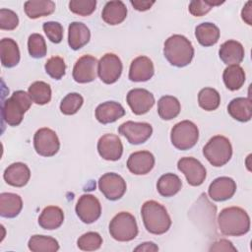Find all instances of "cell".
I'll return each mask as SVG.
<instances>
[{"label": "cell", "instance_id": "cell-1", "mask_svg": "<svg viewBox=\"0 0 252 252\" xmlns=\"http://www.w3.org/2000/svg\"><path fill=\"white\" fill-rule=\"evenodd\" d=\"M220 232L227 236H240L250 229V218L246 211L239 207H228L220 211L218 217Z\"/></svg>", "mask_w": 252, "mask_h": 252}, {"label": "cell", "instance_id": "cell-2", "mask_svg": "<svg viewBox=\"0 0 252 252\" xmlns=\"http://www.w3.org/2000/svg\"><path fill=\"white\" fill-rule=\"evenodd\" d=\"M141 215L146 229L152 233L160 235L165 233L171 225V219L166 209L154 200L143 204Z\"/></svg>", "mask_w": 252, "mask_h": 252}, {"label": "cell", "instance_id": "cell-3", "mask_svg": "<svg viewBox=\"0 0 252 252\" xmlns=\"http://www.w3.org/2000/svg\"><path fill=\"white\" fill-rule=\"evenodd\" d=\"M163 54L171 65L185 67L191 63L194 57V47L184 35L173 34L165 40Z\"/></svg>", "mask_w": 252, "mask_h": 252}, {"label": "cell", "instance_id": "cell-4", "mask_svg": "<svg viewBox=\"0 0 252 252\" xmlns=\"http://www.w3.org/2000/svg\"><path fill=\"white\" fill-rule=\"evenodd\" d=\"M32 98L25 91H16L2 104V118L10 126H18L32 105Z\"/></svg>", "mask_w": 252, "mask_h": 252}, {"label": "cell", "instance_id": "cell-5", "mask_svg": "<svg viewBox=\"0 0 252 252\" xmlns=\"http://www.w3.org/2000/svg\"><path fill=\"white\" fill-rule=\"evenodd\" d=\"M203 155L212 165L222 166L229 161L232 156L230 141L221 135L214 136L204 146Z\"/></svg>", "mask_w": 252, "mask_h": 252}, {"label": "cell", "instance_id": "cell-6", "mask_svg": "<svg viewBox=\"0 0 252 252\" xmlns=\"http://www.w3.org/2000/svg\"><path fill=\"white\" fill-rule=\"evenodd\" d=\"M109 233L117 241H131L138 235V225L134 216L128 212H120L109 223Z\"/></svg>", "mask_w": 252, "mask_h": 252}, {"label": "cell", "instance_id": "cell-7", "mask_svg": "<svg viewBox=\"0 0 252 252\" xmlns=\"http://www.w3.org/2000/svg\"><path fill=\"white\" fill-rule=\"evenodd\" d=\"M199 139L198 127L189 120H183L176 123L170 132L172 145L181 151L193 148Z\"/></svg>", "mask_w": 252, "mask_h": 252}, {"label": "cell", "instance_id": "cell-8", "mask_svg": "<svg viewBox=\"0 0 252 252\" xmlns=\"http://www.w3.org/2000/svg\"><path fill=\"white\" fill-rule=\"evenodd\" d=\"M33 147L41 157H52L57 154L60 142L57 134L50 128H40L33 136Z\"/></svg>", "mask_w": 252, "mask_h": 252}, {"label": "cell", "instance_id": "cell-9", "mask_svg": "<svg viewBox=\"0 0 252 252\" xmlns=\"http://www.w3.org/2000/svg\"><path fill=\"white\" fill-rule=\"evenodd\" d=\"M98 188L106 199L116 201L125 194L127 186L122 176L114 172H107L98 179Z\"/></svg>", "mask_w": 252, "mask_h": 252}, {"label": "cell", "instance_id": "cell-10", "mask_svg": "<svg viewBox=\"0 0 252 252\" xmlns=\"http://www.w3.org/2000/svg\"><path fill=\"white\" fill-rule=\"evenodd\" d=\"M76 214L85 223H93L101 215V205L96 197L92 194L82 195L76 204Z\"/></svg>", "mask_w": 252, "mask_h": 252}, {"label": "cell", "instance_id": "cell-11", "mask_svg": "<svg viewBox=\"0 0 252 252\" xmlns=\"http://www.w3.org/2000/svg\"><path fill=\"white\" fill-rule=\"evenodd\" d=\"M122 69L120 58L113 53H106L98 61L97 75L103 83L113 84L120 78Z\"/></svg>", "mask_w": 252, "mask_h": 252}, {"label": "cell", "instance_id": "cell-12", "mask_svg": "<svg viewBox=\"0 0 252 252\" xmlns=\"http://www.w3.org/2000/svg\"><path fill=\"white\" fill-rule=\"evenodd\" d=\"M119 134L124 136L130 144L140 145L145 143L153 133V127L147 122L126 121L118 128Z\"/></svg>", "mask_w": 252, "mask_h": 252}, {"label": "cell", "instance_id": "cell-13", "mask_svg": "<svg viewBox=\"0 0 252 252\" xmlns=\"http://www.w3.org/2000/svg\"><path fill=\"white\" fill-rule=\"evenodd\" d=\"M177 168L185 175L191 186H200L206 179L207 171L205 166L195 158H181L177 162Z\"/></svg>", "mask_w": 252, "mask_h": 252}, {"label": "cell", "instance_id": "cell-14", "mask_svg": "<svg viewBox=\"0 0 252 252\" xmlns=\"http://www.w3.org/2000/svg\"><path fill=\"white\" fill-rule=\"evenodd\" d=\"M98 61L92 55H83L80 57L73 68V79L80 84L93 82L97 75Z\"/></svg>", "mask_w": 252, "mask_h": 252}, {"label": "cell", "instance_id": "cell-15", "mask_svg": "<svg viewBox=\"0 0 252 252\" xmlns=\"http://www.w3.org/2000/svg\"><path fill=\"white\" fill-rule=\"evenodd\" d=\"M126 100L136 115L147 113L155 104V96L146 89H133L128 92Z\"/></svg>", "mask_w": 252, "mask_h": 252}, {"label": "cell", "instance_id": "cell-16", "mask_svg": "<svg viewBox=\"0 0 252 252\" xmlns=\"http://www.w3.org/2000/svg\"><path fill=\"white\" fill-rule=\"evenodd\" d=\"M97 152L105 160H118L123 154V145L118 136L105 134L97 142Z\"/></svg>", "mask_w": 252, "mask_h": 252}, {"label": "cell", "instance_id": "cell-17", "mask_svg": "<svg viewBox=\"0 0 252 252\" xmlns=\"http://www.w3.org/2000/svg\"><path fill=\"white\" fill-rule=\"evenodd\" d=\"M236 191L235 181L227 176L216 178L209 186V196L212 200L221 202L230 199Z\"/></svg>", "mask_w": 252, "mask_h": 252}, {"label": "cell", "instance_id": "cell-18", "mask_svg": "<svg viewBox=\"0 0 252 252\" xmlns=\"http://www.w3.org/2000/svg\"><path fill=\"white\" fill-rule=\"evenodd\" d=\"M155 165V157L149 151H139L131 154L127 160V167L130 172L136 175L149 173Z\"/></svg>", "mask_w": 252, "mask_h": 252}, {"label": "cell", "instance_id": "cell-19", "mask_svg": "<svg viewBox=\"0 0 252 252\" xmlns=\"http://www.w3.org/2000/svg\"><path fill=\"white\" fill-rule=\"evenodd\" d=\"M155 73L153 61L147 56H138L130 65L129 79L133 82H146Z\"/></svg>", "mask_w": 252, "mask_h": 252}, {"label": "cell", "instance_id": "cell-20", "mask_svg": "<svg viewBox=\"0 0 252 252\" xmlns=\"http://www.w3.org/2000/svg\"><path fill=\"white\" fill-rule=\"evenodd\" d=\"M3 177L9 185L23 187L31 178V170L29 166L23 162H14L4 170Z\"/></svg>", "mask_w": 252, "mask_h": 252}, {"label": "cell", "instance_id": "cell-21", "mask_svg": "<svg viewBox=\"0 0 252 252\" xmlns=\"http://www.w3.org/2000/svg\"><path fill=\"white\" fill-rule=\"evenodd\" d=\"M244 47L243 45L233 39H229L223 42L219 50V56L220 60L226 65H239L244 59Z\"/></svg>", "mask_w": 252, "mask_h": 252}, {"label": "cell", "instance_id": "cell-22", "mask_svg": "<svg viewBox=\"0 0 252 252\" xmlns=\"http://www.w3.org/2000/svg\"><path fill=\"white\" fill-rule=\"evenodd\" d=\"M125 115L124 107L116 101H105L95 108V118L101 124L115 122Z\"/></svg>", "mask_w": 252, "mask_h": 252}, {"label": "cell", "instance_id": "cell-23", "mask_svg": "<svg viewBox=\"0 0 252 252\" xmlns=\"http://www.w3.org/2000/svg\"><path fill=\"white\" fill-rule=\"evenodd\" d=\"M91 38L89 28L81 22H73L68 28V44L73 50H78L85 46Z\"/></svg>", "mask_w": 252, "mask_h": 252}, {"label": "cell", "instance_id": "cell-24", "mask_svg": "<svg viewBox=\"0 0 252 252\" xmlns=\"http://www.w3.org/2000/svg\"><path fill=\"white\" fill-rule=\"evenodd\" d=\"M127 17V8L125 4L120 0L108 1L104 5L101 18L102 20L111 26L121 24Z\"/></svg>", "mask_w": 252, "mask_h": 252}, {"label": "cell", "instance_id": "cell-25", "mask_svg": "<svg viewBox=\"0 0 252 252\" xmlns=\"http://www.w3.org/2000/svg\"><path fill=\"white\" fill-rule=\"evenodd\" d=\"M228 114L235 120L247 122L252 117V102L249 97L233 98L227 106Z\"/></svg>", "mask_w": 252, "mask_h": 252}, {"label": "cell", "instance_id": "cell-26", "mask_svg": "<svg viewBox=\"0 0 252 252\" xmlns=\"http://www.w3.org/2000/svg\"><path fill=\"white\" fill-rule=\"evenodd\" d=\"M23 208L22 198L15 193H1L0 194V215L3 218L17 217Z\"/></svg>", "mask_w": 252, "mask_h": 252}, {"label": "cell", "instance_id": "cell-27", "mask_svg": "<svg viewBox=\"0 0 252 252\" xmlns=\"http://www.w3.org/2000/svg\"><path fill=\"white\" fill-rule=\"evenodd\" d=\"M64 213L57 206L45 207L38 217V224L47 230L56 229L63 223Z\"/></svg>", "mask_w": 252, "mask_h": 252}, {"label": "cell", "instance_id": "cell-28", "mask_svg": "<svg viewBox=\"0 0 252 252\" xmlns=\"http://www.w3.org/2000/svg\"><path fill=\"white\" fill-rule=\"evenodd\" d=\"M1 63L6 68L16 66L20 61V49L12 38H2L0 41Z\"/></svg>", "mask_w": 252, "mask_h": 252}, {"label": "cell", "instance_id": "cell-29", "mask_svg": "<svg viewBox=\"0 0 252 252\" xmlns=\"http://www.w3.org/2000/svg\"><path fill=\"white\" fill-rule=\"evenodd\" d=\"M25 13L30 19H37L52 14L55 3L51 0H30L25 2Z\"/></svg>", "mask_w": 252, "mask_h": 252}, {"label": "cell", "instance_id": "cell-30", "mask_svg": "<svg viewBox=\"0 0 252 252\" xmlns=\"http://www.w3.org/2000/svg\"><path fill=\"white\" fill-rule=\"evenodd\" d=\"M195 36L203 46H212L220 38V29L213 23H202L195 29Z\"/></svg>", "mask_w": 252, "mask_h": 252}, {"label": "cell", "instance_id": "cell-31", "mask_svg": "<svg viewBox=\"0 0 252 252\" xmlns=\"http://www.w3.org/2000/svg\"><path fill=\"white\" fill-rule=\"evenodd\" d=\"M182 187L181 179L174 173L161 175L157 182L158 192L163 197H172L179 192Z\"/></svg>", "mask_w": 252, "mask_h": 252}, {"label": "cell", "instance_id": "cell-32", "mask_svg": "<svg viewBox=\"0 0 252 252\" xmlns=\"http://www.w3.org/2000/svg\"><path fill=\"white\" fill-rule=\"evenodd\" d=\"M179 100L172 95H163L158 101V113L163 120H171L180 113Z\"/></svg>", "mask_w": 252, "mask_h": 252}, {"label": "cell", "instance_id": "cell-33", "mask_svg": "<svg viewBox=\"0 0 252 252\" xmlns=\"http://www.w3.org/2000/svg\"><path fill=\"white\" fill-rule=\"evenodd\" d=\"M222 80L228 90H239L245 82V72L239 65H229L223 71Z\"/></svg>", "mask_w": 252, "mask_h": 252}, {"label": "cell", "instance_id": "cell-34", "mask_svg": "<svg viewBox=\"0 0 252 252\" xmlns=\"http://www.w3.org/2000/svg\"><path fill=\"white\" fill-rule=\"evenodd\" d=\"M29 249L32 252H56L59 249L58 241L46 235H32L28 242Z\"/></svg>", "mask_w": 252, "mask_h": 252}, {"label": "cell", "instance_id": "cell-35", "mask_svg": "<svg viewBox=\"0 0 252 252\" xmlns=\"http://www.w3.org/2000/svg\"><path fill=\"white\" fill-rule=\"evenodd\" d=\"M32 102L43 105L50 101L51 99V88L50 86L42 81H36L29 87L28 91Z\"/></svg>", "mask_w": 252, "mask_h": 252}, {"label": "cell", "instance_id": "cell-36", "mask_svg": "<svg viewBox=\"0 0 252 252\" xmlns=\"http://www.w3.org/2000/svg\"><path fill=\"white\" fill-rule=\"evenodd\" d=\"M198 103L207 111L216 110L220 106V95L216 89L204 88L198 94Z\"/></svg>", "mask_w": 252, "mask_h": 252}, {"label": "cell", "instance_id": "cell-37", "mask_svg": "<svg viewBox=\"0 0 252 252\" xmlns=\"http://www.w3.org/2000/svg\"><path fill=\"white\" fill-rule=\"evenodd\" d=\"M84 103L83 96L78 93H70L60 102V110L65 115H73L78 112Z\"/></svg>", "mask_w": 252, "mask_h": 252}, {"label": "cell", "instance_id": "cell-38", "mask_svg": "<svg viewBox=\"0 0 252 252\" xmlns=\"http://www.w3.org/2000/svg\"><path fill=\"white\" fill-rule=\"evenodd\" d=\"M102 244V238L99 233L90 231L81 235L77 240L79 249L83 251H94L100 248Z\"/></svg>", "mask_w": 252, "mask_h": 252}, {"label": "cell", "instance_id": "cell-39", "mask_svg": "<svg viewBox=\"0 0 252 252\" xmlns=\"http://www.w3.org/2000/svg\"><path fill=\"white\" fill-rule=\"evenodd\" d=\"M29 53L33 58H42L46 55L47 47L43 36L39 33H32L28 39Z\"/></svg>", "mask_w": 252, "mask_h": 252}, {"label": "cell", "instance_id": "cell-40", "mask_svg": "<svg viewBox=\"0 0 252 252\" xmlns=\"http://www.w3.org/2000/svg\"><path fill=\"white\" fill-rule=\"evenodd\" d=\"M46 73L55 80H60L66 72V64L63 58L59 56L50 57L44 65Z\"/></svg>", "mask_w": 252, "mask_h": 252}, {"label": "cell", "instance_id": "cell-41", "mask_svg": "<svg viewBox=\"0 0 252 252\" xmlns=\"http://www.w3.org/2000/svg\"><path fill=\"white\" fill-rule=\"evenodd\" d=\"M95 0H71L69 9L72 13L79 16H90L95 10Z\"/></svg>", "mask_w": 252, "mask_h": 252}, {"label": "cell", "instance_id": "cell-42", "mask_svg": "<svg viewBox=\"0 0 252 252\" xmlns=\"http://www.w3.org/2000/svg\"><path fill=\"white\" fill-rule=\"evenodd\" d=\"M43 32L53 43H59L63 39V27L58 22H46L42 25Z\"/></svg>", "mask_w": 252, "mask_h": 252}, {"label": "cell", "instance_id": "cell-43", "mask_svg": "<svg viewBox=\"0 0 252 252\" xmlns=\"http://www.w3.org/2000/svg\"><path fill=\"white\" fill-rule=\"evenodd\" d=\"M19 25L18 15L9 9L2 8L0 10V29L12 31L15 30Z\"/></svg>", "mask_w": 252, "mask_h": 252}, {"label": "cell", "instance_id": "cell-44", "mask_svg": "<svg viewBox=\"0 0 252 252\" xmlns=\"http://www.w3.org/2000/svg\"><path fill=\"white\" fill-rule=\"evenodd\" d=\"M212 5L208 0H193L189 4V12L195 17H201L209 13L212 9Z\"/></svg>", "mask_w": 252, "mask_h": 252}, {"label": "cell", "instance_id": "cell-45", "mask_svg": "<svg viewBox=\"0 0 252 252\" xmlns=\"http://www.w3.org/2000/svg\"><path fill=\"white\" fill-rule=\"evenodd\" d=\"M210 250L214 251H237L236 248L232 245V243L226 239H220L217 242H215Z\"/></svg>", "mask_w": 252, "mask_h": 252}, {"label": "cell", "instance_id": "cell-46", "mask_svg": "<svg viewBox=\"0 0 252 252\" xmlns=\"http://www.w3.org/2000/svg\"><path fill=\"white\" fill-rule=\"evenodd\" d=\"M131 5L137 10V11H147L151 9V7L155 4V1H149V0H131Z\"/></svg>", "mask_w": 252, "mask_h": 252}, {"label": "cell", "instance_id": "cell-47", "mask_svg": "<svg viewBox=\"0 0 252 252\" xmlns=\"http://www.w3.org/2000/svg\"><path fill=\"white\" fill-rule=\"evenodd\" d=\"M242 20L249 26L252 25V2L248 1L241 12Z\"/></svg>", "mask_w": 252, "mask_h": 252}, {"label": "cell", "instance_id": "cell-48", "mask_svg": "<svg viewBox=\"0 0 252 252\" xmlns=\"http://www.w3.org/2000/svg\"><path fill=\"white\" fill-rule=\"evenodd\" d=\"M135 251H158V247L154 243V242H144L142 244H140L139 246H137L135 249Z\"/></svg>", "mask_w": 252, "mask_h": 252}]
</instances>
